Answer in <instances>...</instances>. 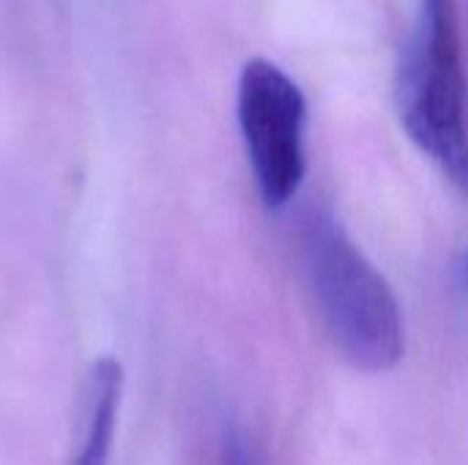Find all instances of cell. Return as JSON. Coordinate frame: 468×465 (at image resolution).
Wrapping results in <instances>:
<instances>
[{
  "instance_id": "6da1fadb",
  "label": "cell",
  "mask_w": 468,
  "mask_h": 465,
  "mask_svg": "<svg viewBox=\"0 0 468 465\" xmlns=\"http://www.w3.org/2000/svg\"><path fill=\"white\" fill-rule=\"evenodd\" d=\"M296 249L318 318L340 356L362 373H387L406 354L403 315L384 274L329 211H307Z\"/></svg>"
},
{
  "instance_id": "7a4b0ae2",
  "label": "cell",
  "mask_w": 468,
  "mask_h": 465,
  "mask_svg": "<svg viewBox=\"0 0 468 465\" xmlns=\"http://www.w3.org/2000/svg\"><path fill=\"white\" fill-rule=\"evenodd\" d=\"M406 134L468 197V82L455 0H420L398 77Z\"/></svg>"
},
{
  "instance_id": "3957f363",
  "label": "cell",
  "mask_w": 468,
  "mask_h": 465,
  "mask_svg": "<svg viewBox=\"0 0 468 465\" xmlns=\"http://www.w3.org/2000/svg\"><path fill=\"white\" fill-rule=\"evenodd\" d=\"M236 115L263 203L269 208L288 206L307 175L302 88L271 60L255 58L241 69Z\"/></svg>"
},
{
  "instance_id": "277c9868",
  "label": "cell",
  "mask_w": 468,
  "mask_h": 465,
  "mask_svg": "<svg viewBox=\"0 0 468 465\" xmlns=\"http://www.w3.org/2000/svg\"><path fill=\"white\" fill-rule=\"evenodd\" d=\"M123 392V370L115 359H99L88 373L85 411L80 422V441L71 465H107L118 425Z\"/></svg>"
},
{
  "instance_id": "5b68a950",
  "label": "cell",
  "mask_w": 468,
  "mask_h": 465,
  "mask_svg": "<svg viewBox=\"0 0 468 465\" xmlns=\"http://www.w3.org/2000/svg\"><path fill=\"white\" fill-rule=\"evenodd\" d=\"M217 465H266L263 452L258 449L255 439L241 422H228L219 436V455Z\"/></svg>"
},
{
  "instance_id": "8992f818",
  "label": "cell",
  "mask_w": 468,
  "mask_h": 465,
  "mask_svg": "<svg viewBox=\"0 0 468 465\" xmlns=\"http://www.w3.org/2000/svg\"><path fill=\"white\" fill-rule=\"evenodd\" d=\"M463 277H466V282H468V258H466V266H463Z\"/></svg>"
}]
</instances>
